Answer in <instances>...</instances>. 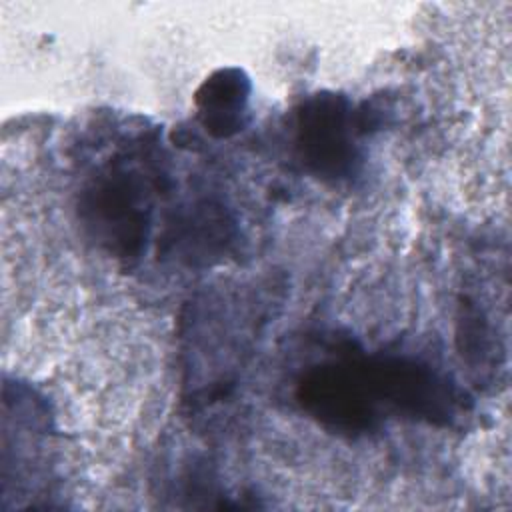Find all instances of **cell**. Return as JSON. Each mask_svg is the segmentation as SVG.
<instances>
[{
    "label": "cell",
    "mask_w": 512,
    "mask_h": 512,
    "mask_svg": "<svg viewBox=\"0 0 512 512\" xmlns=\"http://www.w3.org/2000/svg\"><path fill=\"white\" fill-rule=\"evenodd\" d=\"M250 80L240 68L212 72L196 92L202 126L214 138H228L246 124Z\"/></svg>",
    "instance_id": "cell-6"
},
{
    "label": "cell",
    "mask_w": 512,
    "mask_h": 512,
    "mask_svg": "<svg viewBox=\"0 0 512 512\" xmlns=\"http://www.w3.org/2000/svg\"><path fill=\"white\" fill-rule=\"evenodd\" d=\"M358 118L346 96L316 92L296 110L294 142L302 166L330 182L356 174L360 150L356 144Z\"/></svg>",
    "instance_id": "cell-2"
},
{
    "label": "cell",
    "mask_w": 512,
    "mask_h": 512,
    "mask_svg": "<svg viewBox=\"0 0 512 512\" xmlns=\"http://www.w3.org/2000/svg\"><path fill=\"white\" fill-rule=\"evenodd\" d=\"M296 396L300 406L328 430L362 434L378 424V398L370 390L362 358L352 354L310 368Z\"/></svg>",
    "instance_id": "cell-3"
},
{
    "label": "cell",
    "mask_w": 512,
    "mask_h": 512,
    "mask_svg": "<svg viewBox=\"0 0 512 512\" xmlns=\"http://www.w3.org/2000/svg\"><path fill=\"white\" fill-rule=\"evenodd\" d=\"M232 236V222L212 202H200L180 212L168 224L166 242L178 258L188 264H206L226 252Z\"/></svg>",
    "instance_id": "cell-5"
},
{
    "label": "cell",
    "mask_w": 512,
    "mask_h": 512,
    "mask_svg": "<svg viewBox=\"0 0 512 512\" xmlns=\"http://www.w3.org/2000/svg\"><path fill=\"white\" fill-rule=\"evenodd\" d=\"M370 390L378 402L430 424H448L458 408L454 386L432 366L404 358H362Z\"/></svg>",
    "instance_id": "cell-4"
},
{
    "label": "cell",
    "mask_w": 512,
    "mask_h": 512,
    "mask_svg": "<svg viewBox=\"0 0 512 512\" xmlns=\"http://www.w3.org/2000/svg\"><path fill=\"white\" fill-rule=\"evenodd\" d=\"M158 172L118 158L80 192L78 214L92 240L120 260L136 258L148 238Z\"/></svg>",
    "instance_id": "cell-1"
}]
</instances>
